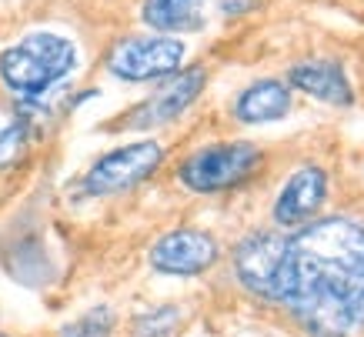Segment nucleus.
Masks as SVG:
<instances>
[{"instance_id": "9b49d317", "label": "nucleus", "mask_w": 364, "mask_h": 337, "mask_svg": "<svg viewBox=\"0 0 364 337\" xmlns=\"http://www.w3.org/2000/svg\"><path fill=\"white\" fill-rule=\"evenodd\" d=\"M291 110V90L287 84L264 77V80H254L251 87L241 90V97L234 104V117L241 124H267V120L284 117Z\"/></svg>"}, {"instance_id": "9d476101", "label": "nucleus", "mask_w": 364, "mask_h": 337, "mask_svg": "<svg viewBox=\"0 0 364 337\" xmlns=\"http://www.w3.org/2000/svg\"><path fill=\"white\" fill-rule=\"evenodd\" d=\"M291 84L311 97L324 100V104H334V107H351L354 104V94H351V84L338 64L331 60H304V64L291 67Z\"/></svg>"}, {"instance_id": "7ed1b4c3", "label": "nucleus", "mask_w": 364, "mask_h": 337, "mask_svg": "<svg viewBox=\"0 0 364 337\" xmlns=\"http://www.w3.org/2000/svg\"><path fill=\"white\" fill-rule=\"evenodd\" d=\"M234 274L244 291L284 304L291 294V240L274 230H254L234 247Z\"/></svg>"}, {"instance_id": "20e7f679", "label": "nucleus", "mask_w": 364, "mask_h": 337, "mask_svg": "<svg viewBox=\"0 0 364 337\" xmlns=\"http://www.w3.org/2000/svg\"><path fill=\"white\" fill-rule=\"evenodd\" d=\"M257 164H261V151L251 141H224L194 151L181 164L177 177L194 194H218L244 184L257 171Z\"/></svg>"}, {"instance_id": "39448f33", "label": "nucleus", "mask_w": 364, "mask_h": 337, "mask_svg": "<svg viewBox=\"0 0 364 337\" xmlns=\"http://www.w3.org/2000/svg\"><path fill=\"white\" fill-rule=\"evenodd\" d=\"M164 161V147L157 141H137L127 147L104 154L84 177V194L90 197H107V194H124L137 187L141 181L154 174Z\"/></svg>"}, {"instance_id": "ddd939ff", "label": "nucleus", "mask_w": 364, "mask_h": 337, "mask_svg": "<svg viewBox=\"0 0 364 337\" xmlns=\"http://www.w3.org/2000/svg\"><path fill=\"white\" fill-rule=\"evenodd\" d=\"M27 144H31V127L23 120H14L11 127H4L0 131V171L21 164L27 154Z\"/></svg>"}, {"instance_id": "f3484780", "label": "nucleus", "mask_w": 364, "mask_h": 337, "mask_svg": "<svg viewBox=\"0 0 364 337\" xmlns=\"http://www.w3.org/2000/svg\"><path fill=\"white\" fill-rule=\"evenodd\" d=\"M0 337H7V334H0Z\"/></svg>"}, {"instance_id": "6e6552de", "label": "nucleus", "mask_w": 364, "mask_h": 337, "mask_svg": "<svg viewBox=\"0 0 364 337\" xmlns=\"http://www.w3.org/2000/svg\"><path fill=\"white\" fill-rule=\"evenodd\" d=\"M324 197H328V174L314 164H308L298 174L287 177L284 191L274 200V220L281 228H304L321 210Z\"/></svg>"}, {"instance_id": "4468645a", "label": "nucleus", "mask_w": 364, "mask_h": 337, "mask_svg": "<svg viewBox=\"0 0 364 337\" xmlns=\"http://www.w3.org/2000/svg\"><path fill=\"white\" fill-rule=\"evenodd\" d=\"M177 317H181L177 307H157L151 314L137 317V321H134V331H137V337H167L177 327Z\"/></svg>"}, {"instance_id": "2eb2a0df", "label": "nucleus", "mask_w": 364, "mask_h": 337, "mask_svg": "<svg viewBox=\"0 0 364 337\" xmlns=\"http://www.w3.org/2000/svg\"><path fill=\"white\" fill-rule=\"evenodd\" d=\"M107 311H94V314L80 317L74 327H67L60 337H107L111 334V321H107Z\"/></svg>"}, {"instance_id": "423d86ee", "label": "nucleus", "mask_w": 364, "mask_h": 337, "mask_svg": "<svg viewBox=\"0 0 364 337\" xmlns=\"http://www.w3.org/2000/svg\"><path fill=\"white\" fill-rule=\"evenodd\" d=\"M181 60H184V44L174 37H127L107 54V70L121 80L141 84V80L174 77L181 70Z\"/></svg>"}, {"instance_id": "1a4fd4ad", "label": "nucleus", "mask_w": 364, "mask_h": 337, "mask_svg": "<svg viewBox=\"0 0 364 337\" xmlns=\"http://www.w3.org/2000/svg\"><path fill=\"white\" fill-rule=\"evenodd\" d=\"M204 80H208V74L200 67H191L184 74H174L154 97L144 100L141 107L134 110L127 124L131 127H157V124H167V120L181 117L194 104V97L204 90Z\"/></svg>"}, {"instance_id": "0eeeda50", "label": "nucleus", "mask_w": 364, "mask_h": 337, "mask_svg": "<svg viewBox=\"0 0 364 337\" xmlns=\"http://www.w3.org/2000/svg\"><path fill=\"white\" fill-rule=\"evenodd\" d=\"M218 240L194 228L171 230L151 247V267L157 274H174V277H191L204 274L218 261Z\"/></svg>"}, {"instance_id": "dca6fc26", "label": "nucleus", "mask_w": 364, "mask_h": 337, "mask_svg": "<svg viewBox=\"0 0 364 337\" xmlns=\"http://www.w3.org/2000/svg\"><path fill=\"white\" fill-rule=\"evenodd\" d=\"M218 4H221L228 14H237V11H244V7H251L254 0H218Z\"/></svg>"}, {"instance_id": "f8f14e48", "label": "nucleus", "mask_w": 364, "mask_h": 337, "mask_svg": "<svg viewBox=\"0 0 364 337\" xmlns=\"http://www.w3.org/2000/svg\"><path fill=\"white\" fill-rule=\"evenodd\" d=\"M144 21L161 33H188L204 27V0H144Z\"/></svg>"}, {"instance_id": "f257e3e1", "label": "nucleus", "mask_w": 364, "mask_h": 337, "mask_svg": "<svg viewBox=\"0 0 364 337\" xmlns=\"http://www.w3.org/2000/svg\"><path fill=\"white\" fill-rule=\"evenodd\" d=\"M291 240L284 307L314 337H348L364 324V224L324 218Z\"/></svg>"}, {"instance_id": "f03ea898", "label": "nucleus", "mask_w": 364, "mask_h": 337, "mask_svg": "<svg viewBox=\"0 0 364 337\" xmlns=\"http://www.w3.org/2000/svg\"><path fill=\"white\" fill-rule=\"evenodd\" d=\"M77 64L74 44L57 33H27L21 44L4 50L0 57V77L4 84L21 97H41L54 87L60 77H67Z\"/></svg>"}]
</instances>
